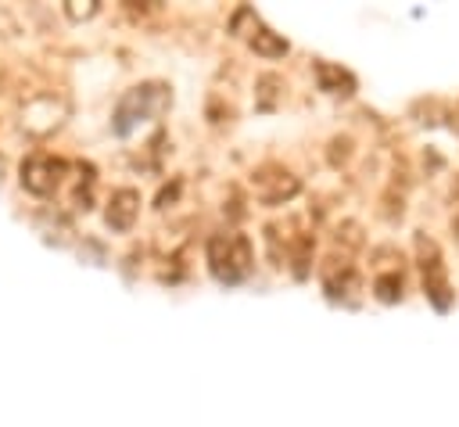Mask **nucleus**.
<instances>
[{
	"label": "nucleus",
	"mask_w": 459,
	"mask_h": 427,
	"mask_svg": "<svg viewBox=\"0 0 459 427\" xmlns=\"http://www.w3.org/2000/svg\"><path fill=\"white\" fill-rule=\"evenodd\" d=\"M208 269L219 283H240L251 269V240L244 233H215L208 237Z\"/></svg>",
	"instance_id": "obj_1"
},
{
	"label": "nucleus",
	"mask_w": 459,
	"mask_h": 427,
	"mask_svg": "<svg viewBox=\"0 0 459 427\" xmlns=\"http://www.w3.org/2000/svg\"><path fill=\"white\" fill-rule=\"evenodd\" d=\"M169 100H172V93H169V86H161V83H140V86L126 90L122 100H118V108H115V122H111L115 133H118V136L133 133L136 122L161 115V111L169 108Z\"/></svg>",
	"instance_id": "obj_2"
},
{
	"label": "nucleus",
	"mask_w": 459,
	"mask_h": 427,
	"mask_svg": "<svg viewBox=\"0 0 459 427\" xmlns=\"http://www.w3.org/2000/svg\"><path fill=\"white\" fill-rule=\"evenodd\" d=\"M416 251H420V269H423V287H427V298L434 301V309H448L452 305V294H448V276H445V262H441V251L430 237H416Z\"/></svg>",
	"instance_id": "obj_3"
},
{
	"label": "nucleus",
	"mask_w": 459,
	"mask_h": 427,
	"mask_svg": "<svg viewBox=\"0 0 459 427\" xmlns=\"http://www.w3.org/2000/svg\"><path fill=\"white\" fill-rule=\"evenodd\" d=\"M61 176H65V161L54 154H29L22 161V187L36 197H50L61 187Z\"/></svg>",
	"instance_id": "obj_4"
},
{
	"label": "nucleus",
	"mask_w": 459,
	"mask_h": 427,
	"mask_svg": "<svg viewBox=\"0 0 459 427\" xmlns=\"http://www.w3.org/2000/svg\"><path fill=\"white\" fill-rule=\"evenodd\" d=\"M136 215H140V190H133V187L111 190V201H108V208H104V222H108L115 233H129L133 222H136Z\"/></svg>",
	"instance_id": "obj_5"
},
{
	"label": "nucleus",
	"mask_w": 459,
	"mask_h": 427,
	"mask_svg": "<svg viewBox=\"0 0 459 427\" xmlns=\"http://www.w3.org/2000/svg\"><path fill=\"white\" fill-rule=\"evenodd\" d=\"M247 43H251V50H255V54H262V57H283V54H287V39H283V36H276L273 29H265L258 18H255V29H251Z\"/></svg>",
	"instance_id": "obj_6"
},
{
	"label": "nucleus",
	"mask_w": 459,
	"mask_h": 427,
	"mask_svg": "<svg viewBox=\"0 0 459 427\" xmlns=\"http://www.w3.org/2000/svg\"><path fill=\"white\" fill-rule=\"evenodd\" d=\"M316 75H319V86L330 90V93H351L355 90V75L344 72V68H337V65H330V61H319L316 65Z\"/></svg>",
	"instance_id": "obj_7"
},
{
	"label": "nucleus",
	"mask_w": 459,
	"mask_h": 427,
	"mask_svg": "<svg viewBox=\"0 0 459 427\" xmlns=\"http://www.w3.org/2000/svg\"><path fill=\"white\" fill-rule=\"evenodd\" d=\"M377 298H384V301H394V298H402V273H387V276H377Z\"/></svg>",
	"instance_id": "obj_8"
},
{
	"label": "nucleus",
	"mask_w": 459,
	"mask_h": 427,
	"mask_svg": "<svg viewBox=\"0 0 459 427\" xmlns=\"http://www.w3.org/2000/svg\"><path fill=\"white\" fill-rule=\"evenodd\" d=\"M452 126L459 129V104H455V111H452Z\"/></svg>",
	"instance_id": "obj_9"
},
{
	"label": "nucleus",
	"mask_w": 459,
	"mask_h": 427,
	"mask_svg": "<svg viewBox=\"0 0 459 427\" xmlns=\"http://www.w3.org/2000/svg\"><path fill=\"white\" fill-rule=\"evenodd\" d=\"M455 197H459V187H455ZM452 226H455V233H459V215H455V222H452Z\"/></svg>",
	"instance_id": "obj_10"
}]
</instances>
